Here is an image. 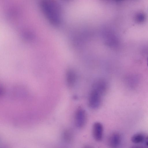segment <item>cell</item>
Here are the masks:
<instances>
[{"mask_svg": "<svg viewBox=\"0 0 148 148\" xmlns=\"http://www.w3.org/2000/svg\"><path fill=\"white\" fill-rule=\"evenodd\" d=\"M145 18V16L143 14L140 13L138 15L137 19L138 21H144Z\"/></svg>", "mask_w": 148, "mask_h": 148, "instance_id": "cell-10", "label": "cell"}, {"mask_svg": "<svg viewBox=\"0 0 148 148\" xmlns=\"http://www.w3.org/2000/svg\"><path fill=\"white\" fill-rule=\"evenodd\" d=\"M102 96L96 90L92 88L88 98V103L89 107L93 109L98 108L101 105Z\"/></svg>", "mask_w": 148, "mask_h": 148, "instance_id": "cell-2", "label": "cell"}, {"mask_svg": "<svg viewBox=\"0 0 148 148\" xmlns=\"http://www.w3.org/2000/svg\"><path fill=\"white\" fill-rule=\"evenodd\" d=\"M40 6L45 16L51 23L55 25L61 23L63 11L59 3L53 0H43L40 2Z\"/></svg>", "mask_w": 148, "mask_h": 148, "instance_id": "cell-1", "label": "cell"}, {"mask_svg": "<svg viewBox=\"0 0 148 148\" xmlns=\"http://www.w3.org/2000/svg\"><path fill=\"white\" fill-rule=\"evenodd\" d=\"M107 88V84L106 82L103 79H100L94 83L92 88L96 90L103 96L106 93Z\"/></svg>", "mask_w": 148, "mask_h": 148, "instance_id": "cell-6", "label": "cell"}, {"mask_svg": "<svg viewBox=\"0 0 148 148\" xmlns=\"http://www.w3.org/2000/svg\"><path fill=\"white\" fill-rule=\"evenodd\" d=\"M63 137L66 141L68 142H70L73 139V133L70 130H66L64 133Z\"/></svg>", "mask_w": 148, "mask_h": 148, "instance_id": "cell-9", "label": "cell"}, {"mask_svg": "<svg viewBox=\"0 0 148 148\" xmlns=\"http://www.w3.org/2000/svg\"><path fill=\"white\" fill-rule=\"evenodd\" d=\"M83 148H93L92 147L89 146V145H86Z\"/></svg>", "mask_w": 148, "mask_h": 148, "instance_id": "cell-12", "label": "cell"}, {"mask_svg": "<svg viewBox=\"0 0 148 148\" xmlns=\"http://www.w3.org/2000/svg\"><path fill=\"white\" fill-rule=\"evenodd\" d=\"M147 65L148 66V58L147 60Z\"/></svg>", "mask_w": 148, "mask_h": 148, "instance_id": "cell-14", "label": "cell"}, {"mask_svg": "<svg viewBox=\"0 0 148 148\" xmlns=\"http://www.w3.org/2000/svg\"><path fill=\"white\" fill-rule=\"evenodd\" d=\"M145 143L146 145L148 146V136L147 137L146 139Z\"/></svg>", "mask_w": 148, "mask_h": 148, "instance_id": "cell-11", "label": "cell"}, {"mask_svg": "<svg viewBox=\"0 0 148 148\" xmlns=\"http://www.w3.org/2000/svg\"><path fill=\"white\" fill-rule=\"evenodd\" d=\"M103 132V127L101 123L96 122L94 123L92 127V134L96 140L100 141L102 140Z\"/></svg>", "mask_w": 148, "mask_h": 148, "instance_id": "cell-4", "label": "cell"}, {"mask_svg": "<svg viewBox=\"0 0 148 148\" xmlns=\"http://www.w3.org/2000/svg\"><path fill=\"white\" fill-rule=\"evenodd\" d=\"M121 137L118 133L114 132L110 135L108 140V144L111 148H117L121 143Z\"/></svg>", "mask_w": 148, "mask_h": 148, "instance_id": "cell-5", "label": "cell"}, {"mask_svg": "<svg viewBox=\"0 0 148 148\" xmlns=\"http://www.w3.org/2000/svg\"><path fill=\"white\" fill-rule=\"evenodd\" d=\"M144 139L143 135L140 133L134 134L131 138L132 141L135 143H139L143 141Z\"/></svg>", "mask_w": 148, "mask_h": 148, "instance_id": "cell-8", "label": "cell"}, {"mask_svg": "<svg viewBox=\"0 0 148 148\" xmlns=\"http://www.w3.org/2000/svg\"><path fill=\"white\" fill-rule=\"evenodd\" d=\"M87 120L86 112L82 107H79L75 111L74 116V122L76 126L82 128L85 125Z\"/></svg>", "mask_w": 148, "mask_h": 148, "instance_id": "cell-3", "label": "cell"}, {"mask_svg": "<svg viewBox=\"0 0 148 148\" xmlns=\"http://www.w3.org/2000/svg\"><path fill=\"white\" fill-rule=\"evenodd\" d=\"M66 79L68 86L72 87L75 85L77 79V76L75 71L72 69H69L67 71Z\"/></svg>", "mask_w": 148, "mask_h": 148, "instance_id": "cell-7", "label": "cell"}, {"mask_svg": "<svg viewBox=\"0 0 148 148\" xmlns=\"http://www.w3.org/2000/svg\"><path fill=\"white\" fill-rule=\"evenodd\" d=\"M131 148H143V147L138 146H135L132 147Z\"/></svg>", "mask_w": 148, "mask_h": 148, "instance_id": "cell-13", "label": "cell"}]
</instances>
